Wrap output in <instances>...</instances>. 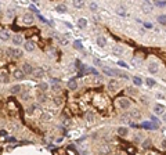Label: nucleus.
Masks as SVG:
<instances>
[{
    "label": "nucleus",
    "mask_w": 166,
    "mask_h": 155,
    "mask_svg": "<svg viewBox=\"0 0 166 155\" xmlns=\"http://www.w3.org/2000/svg\"><path fill=\"white\" fill-rule=\"evenodd\" d=\"M74 47H75V49H78V50H82L83 51V47H82V45H80V42H75L74 43Z\"/></svg>",
    "instance_id": "72a5a7b5"
},
{
    "label": "nucleus",
    "mask_w": 166,
    "mask_h": 155,
    "mask_svg": "<svg viewBox=\"0 0 166 155\" xmlns=\"http://www.w3.org/2000/svg\"><path fill=\"white\" fill-rule=\"evenodd\" d=\"M148 71H149V73H158V71H159V68H158V64H155V62L149 64Z\"/></svg>",
    "instance_id": "423d86ee"
},
{
    "label": "nucleus",
    "mask_w": 166,
    "mask_h": 155,
    "mask_svg": "<svg viewBox=\"0 0 166 155\" xmlns=\"http://www.w3.org/2000/svg\"><path fill=\"white\" fill-rule=\"evenodd\" d=\"M118 82H116V80H111V82H109L108 83V89L109 90H112V91H115L116 89H118Z\"/></svg>",
    "instance_id": "9b49d317"
},
{
    "label": "nucleus",
    "mask_w": 166,
    "mask_h": 155,
    "mask_svg": "<svg viewBox=\"0 0 166 155\" xmlns=\"http://www.w3.org/2000/svg\"><path fill=\"white\" fill-rule=\"evenodd\" d=\"M114 75H115V76H120L123 79H129L127 73H125V72H122V71H119V69H114Z\"/></svg>",
    "instance_id": "9d476101"
},
{
    "label": "nucleus",
    "mask_w": 166,
    "mask_h": 155,
    "mask_svg": "<svg viewBox=\"0 0 166 155\" xmlns=\"http://www.w3.org/2000/svg\"><path fill=\"white\" fill-rule=\"evenodd\" d=\"M54 102H55V104H57V105H60V104H62V100H61V98H54Z\"/></svg>",
    "instance_id": "a19ab883"
},
{
    "label": "nucleus",
    "mask_w": 166,
    "mask_h": 155,
    "mask_svg": "<svg viewBox=\"0 0 166 155\" xmlns=\"http://www.w3.org/2000/svg\"><path fill=\"white\" fill-rule=\"evenodd\" d=\"M0 39H2V40H9L10 33L7 32V31H2V32H0Z\"/></svg>",
    "instance_id": "f3484780"
},
{
    "label": "nucleus",
    "mask_w": 166,
    "mask_h": 155,
    "mask_svg": "<svg viewBox=\"0 0 166 155\" xmlns=\"http://www.w3.org/2000/svg\"><path fill=\"white\" fill-rule=\"evenodd\" d=\"M24 49H25L26 51H33L35 50V45L32 42H26L25 45H24Z\"/></svg>",
    "instance_id": "4468645a"
},
{
    "label": "nucleus",
    "mask_w": 166,
    "mask_h": 155,
    "mask_svg": "<svg viewBox=\"0 0 166 155\" xmlns=\"http://www.w3.org/2000/svg\"><path fill=\"white\" fill-rule=\"evenodd\" d=\"M21 71L24 72V75H26V73H28V75H31L32 72H33V68H32V65H31V64L25 62V64L22 65V69H21Z\"/></svg>",
    "instance_id": "f03ea898"
},
{
    "label": "nucleus",
    "mask_w": 166,
    "mask_h": 155,
    "mask_svg": "<svg viewBox=\"0 0 166 155\" xmlns=\"http://www.w3.org/2000/svg\"><path fill=\"white\" fill-rule=\"evenodd\" d=\"M39 89H40V91H43V93H44V91L48 89V85L46 82H42V83H39Z\"/></svg>",
    "instance_id": "bb28decb"
},
{
    "label": "nucleus",
    "mask_w": 166,
    "mask_h": 155,
    "mask_svg": "<svg viewBox=\"0 0 166 155\" xmlns=\"http://www.w3.org/2000/svg\"><path fill=\"white\" fill-rule=\"evenodd\" d=\"M156 97H158V98H161V100H163V98H165V96H163V94H161V93H159V94H156Z\"/></svg>",
    "instance_id": "a18cd8bd"
},
{
    "label": "nucleus",
    "mask_w": 166,
    "mask_h": 155,
    "mask_svg": "<svg viewBox=\"0 0 166 155\" xmlns=\"http://www.w3.org/2000/svg\"><path fill=\"white\" fill-rule=\"evenodd\" d=\"M9 76H7V75H0V82L2 83H9Z\"/></svg>",
    "instance_id": "7c9ffc66"
},
{
    "label": "nucleus",
    "mask_w": 166,
    "mask_h": 155,
    "mask_svg": "<svg viewBox=\"0 0 166 155\" xmlns=\"http://www.w3.org/2000/svg\"><path fill=\"white\" fill-rule=\"evenodd\" d=\"M21 55H22V51L21 50H14V57H21Z\"/></svg>",
    "instance_id": "c9c22d12"
},
{
    "label": "nucleus",
    "mask_w": 166,
    "mask_h": 155,
    "mask_svg": "<svg viewBox=\"0 0 166 155\" xmlns=\"http://www.w3.org/2000/svg\"><path fill=\"white\" fill-rule=\"evenodd\" d=\"M86 119H87V122H94V114L91 111H89L86 114Z\"/></svg>",
    "instance_id": "393cba45"
},
{
    "label": "nucleus",
    "mask_w": 166,
    "mask_h": 155,
    "mask_svg": "<svg viewBox=\"0 0 166 155\" xmlns=\"http://www.w3.org/2000/svg\"><path fill=\"white\" fill-rule=\"evenodd\" d=\"M51 89H53V91H60V90H61V86H60V85H53Z\"/></svg>",
    "instance_id": "e433bc0d"
},
{
    "label": "nucleus",
    "mask_w": 166,
    "mask_h": 155,
    "mask_svg": "<svg viewBox=\"0 0 166 155\" xmlns=\"http://www.w3.org/2000/svg\"><path fill=\"white\" fill-rule=\"evenodd\" d=\"M13 43H14V45H22L24 39H22L21 35H15V36L13 38Z\"/></svg>",
    "instance_id": "1a4fd4ad"
},
{
    "label": "nucleus",
    "mask_w": 166,
    "mask_h": 155,
    "mask_svg": "<svg viewBox=\"0 0 166 155\" xmlns=\"http://www.w3.org/2000/svg\"><path fill=\"white\" fill-rule=\"evenodd\" d=\"M118 105L122 109H127L129 107H130V101H129L127 98H119V100H118Z\"/></svg>",
    "instance_id": "f257e3e1"
},
{
    "label": "nucleus",
    "mask_w": 166,
    "mask_h": 155,
    "mask_svg": "<svg viewBox=\"0 0 166 155\" xmlns=\"http://www.w3.org/2000/svg\"><path fill=\"white\" fill-rule=\"evenodd\" d=\"M14 78L17 79V80H21V79L25 78V75H24V72H22L21 69H15L14 71Z\"/></svg>",
    "instance_id": "39448f33"
},
{
    "label": "nucleus",
    "mask_w": 166,
    "mask_h": 155,
    "mask_svg": "<svg viewBox=\"0 0 166 155\" xmlns=\"http://www.w3.org/2000/svg\"><path fill=\"white\" fill-rule=\"evenodd\" d=\"M145 82H147V85H148V86H154V85H155V80H154V79H151V78H148Z\"/></svg>",
    "instance_id": "f704fd0d"
},
{
    "label": "nucleus",
    "mask_w": 166,
    "mask_h": 155,
    "mask_svg": "<svg viewBox=\"0 0 166 155\" xmlns=\"http://www.w3.org/2000/svg\"><path fill=\"white\" fill-rule=\"evenodd\" d=\"M118 64H119L120 67H127V65H126V64H125V62H122V61H119V62H118Z\"/></svg>",
    "instance_id": "49530a36"
},
{
    "label": "nucleus",
    "mask_w": 166,
    "mask_h": 155,
    "mask_svg": "<svg viewBox=\"0 0 166 155\" xmlns=\"http://www.w3.org/2000/svg\"><path fill=\"white\" fill-rule=\"evenodd\" d=\"M21 89H22V87L19 85H15V86H13L10 89V91H11V94H19V93H21Z\"/></svg>",
    "instance_id": "f8f14e48"
},
{
    "label": "nucleus",
    "mask_w": 166,
    "mask_h": 155,
    "mask_svg": "<svg viewBox=\"0 0 166 155\" xmlns=\"http://www.w3.org/2000/svg\"><path fill=\"white\" fill-rule=\"evenodd\" d=\"M143 11H144V13H149V11H151V4H149L148 2L143 3Z\"/></svg>",
    "instance_id": "6ab92c4d"
},
{
    "label": "nucleus",
    "mask_w": 166,
    "mask_h": 155,
    "mask_svg": "<svg viewBox=\"0 0 166 155\" xmlns=\"http://www.w3.org/2000/svg\"><path fill=\"white\" fill-rule=\"evenodd\" d=\"M78 26L79 28H86L87 26V19L86 18H79V21H78Z\"/></svg>",
    "instance_id": "2eb2a0df"
},
{
    "label": "nucleus",
    "mask_w": 166,
    "mask_h": 155,
    "mask_svg": "<svg viewBox=\"0 0 166 155\" xmlns=\"http://www.w3.org/2000/svg\"><path fill=\"white\" fill-rule=\"evenodd\" d=\"M22 19H24V22H25L26 25H31V24L33 22V15H32V14H25Z\"/></svg>",
    "instance_id": "20e7f679"
},
{
    "label": "nucleus",
    "mask_w": 166,
    "mask_h": 155,
    "mask_svg": "<svg viewBox=\"0 0 166 155\" xmlns=\"http://www.w3.org/2000/svg\"><path fill=\"white\" fill-rule=\"evenodd\" d=\"M158 21H159L161 25H165V24H166V17H165V14L159 15V17H158Z\"/></svg>",
    "instance_id": "c85d7f7f"
},
{
    "label": "nucleus",
    "mask_w": 166,
    "mask_h": 155,
    "mask_svg": "<svg viewBox=\"0 0 166 155\" xmlns=\"http://www.w3.org/2000/svg\"><path fill=\"white\" fill-rule=\"evenodd\" d=\"M72 4H74L76 9H83V7H84V3L83 2H79V0H74V2H72Z\"/></svg>",
    "instance_id": "aec40b11"
},
{
    "label": "nucleus",
    "mask_w": 166,
    "mask_h": 155,
    "mask_svg": "<svg viewBox=\"0 0 166 155\" xmlns=\"http://www.w3.org/2000/svg\"><path fill=\"white\" fill-rule=\"evenodd\" d=\"M116 14L122 15V17H125V15H127V13H126V10H125L123 7H118V9H116Z\"/></svg>",
    "instance_id": "a878e982"
},
{
    "label": "nucleus",
    "mask_w": 166,
    "mask_h": 155,
    "mask_svg": "<svg viewBox=\"0 0 166 155\" xmlns=\"http://www.w3.org/2000/svg\"><path fill=\"white\" fill-rule=\"evenodd\" d=\"M112 51H114L115 54H118V55H119V54H122V53H123V49H122L120 46H115L114 49H112Z\"/></svg>",
    "instance_id": "cd10ccee"
},
{
    "label": "nucleus",
    "mask_w": 166,
    "mask_h": 155,
    "mask_svg": "<svg viewBox=\"0 0 166 155\" xmlns=\"http://www.w3.org/2000/svg\"><path fill=\"white\" fill-rule=\"evenodd\" d=\"M93 62H94V64H96V65H98V67H101V68H103V67H105V65H104V64H103V62H101V61H100V60H98V58H94V60H93Z\"/></svg>",
    "instance_id": "473e14b6"
},
{
    "label": "nucleus",
    "mask_w": 166,
    "mask_h": 155,
    "mask_svg": "<svg viewBox=\"0 0 166 155\" xmlns=\"http://www.w3.org/2000/svg\"><path fill=\"white\" fill-rule=\"evenodd\" d=\"M6 15H7V18H14V10L13 9H10V10H7V13H6Z\"/></svg>",
    "instance_id": "2f4dec72"
},
{
    "label": "nucleus",
    "mask_w": 166,
    "mask_h": 155,
    "mask_svg": "<svg viewBox=\"0 0 166 155\" xmlns=\"http://www.w3.org/2000/svg\"><path fill=\"white\" fill-rule=\"evenodd\" d=\"M103 72H104L105 75H108V76H115V75H114V71L109 69L108 67H103Z\"/></svg>",
    "instance_id": "a211bd4d"
},
{
    "label": "nucleus",
    "mask_w": 166,
    "mask_h": 155,
    "mask_svg": "<svg viewBox=\"0 0 166 155\" xmlns=\"http://www.w3.org/2000/svg\"><path fill=\"white\" fill-rule=\"evenodd\" d=\"M148 147H151V140H145L144 141V148H148Z\"/></svg>",
    "instance_id": "ea45409f"
},
{
    "label": "nucleus",
    "mask_w": 166,
    "mask_h": 155,
    "mask_svg": "<svg viewBox=\"0 0 166 155\" xmlns=\"http://www.w3.org/2000/svg\"><path fill=\"white\" fill-rule=\"evenodd\" d=\"M60 42H61V45H62V46H67V45H68V40H67V39H61Z\"/></svg>",
    "instance_id": "37998d69"
},
{
    "label": "nucleus",
    "mask_w": 166,
    "mask_h": 155,
    "mask_svg": "<svg viewBox=\"0 0 166 155\" xmlns=\"http://www.w3.org/2000/svg\"><path fill=\"white\" fill-rule=\"evenodd\" d=\"M154 111H155V114L162 115V114H165V107H163V105H161V104H156V105H155V108H154Z\"/></svg>",
    "instance_id": "6e6552de"
},
{
    "label": "nucleus",
    "mask_w": 166,
    "mask_h": 155,
    "mask_svg": "<svg viewBox=\"0 0 166 155\" xmlns=\"http://www.w3.org/2000/svg\"><path fill=\"white\" fill-rule=\"evenodd\" d=\"M130 116L134 118V119H139V118L141 116V114H140L137 109H133V111H130Z\"/></svg>",
    "instance_id": "5701e85b"
},
{
    "label": "nucleus",
    "mask_w": 166,
    "mask_h": 155,
    "mask_svg": "<svg viewBox=\"0 0 166 155\" xmlns=\"http://www.w3.org/2000/svg\"><path fill=\"white\" fill-rule=\"evenodd\" d=\"M55 10H57L58 13H67V7H65V4H58L57 7H55Z\"/></svg>",
    "instance_id": "b1692460"
},
{
    "label": "nucleus",
    "mask_w": 166,
    "mask_h": 155,
    "mask_svg": "<svg viewBox=\"0 0 166 155\" xmlns=\"http://www.w3.org/2000/svg\"><path fill=\"white\" fill-rule=\"evenodd\" d=\"M156 6H158V7H165L166 3H165V2H156Z\"/></svg>",
    "instance_id": "79ce46f5"
},
{
    "label": "nucleus",
    "mask_w": 166,
    "mask_h": 155,
    "mask_svg": "<svg viewBox=\"0 0 166 155\" xmlns=\"http://www.w3.org/2000/svg\"><path fill=\"white\" fill-rule=\"evenodd\" d=\"M6 53L9 54V55H11V57H14V49H7Z\"/></svg>",
    "instance_id": "58836bf2"
},
{
    "label": "nucleus",
    "mask_w": 166,
    "mask_h": 155,
    "mask_svg": "<svg viewBox=\"0 0 166 155\" xmlns=\"http://www.w3.org/2000/svg\"><path fill=\"white\" fill-rule=\"evenodd\" d=\"M76 87H78V83H76L75 80H69V82H68V89L76 90Z\"/></svg>",
    "instance_id": "412c9836"
},
{
    "label": "nucleus",
    "mask_w": 166,
    "mask_h": 155,
    "mask_svg": "<svg viewBox=\"0 0 166 155\" xmlns=\"http://www.w3.org/2000/svg\"><path fill=\"white\" fill-rule=\"evenodd\" d=\"M127 93H129V94H136V90H133V89H127Z\"/></svg>",
    "instance_id": "c03bdc74"
},
{
    "label": "nucleus",
    "mask_w": 166,
    "mask_h": 155,
    "mask_svg": "<svg viewBox=\"0 0 166 155\" xmlns=\"http://www.w3.org/2000/svg\"><path fill=\"white\" fill-rule=\"evenodd\" d=\"M116 133H118L120 137H126V136H127V133H129V130H127V128H118Z\"/></svg>",
    "instance_id": "0eeeda50"
},
{
    "label": "nucleus",
    "mask_w": 166,
    "mask_h": 155,
    "mask_svg": "<svg viewBox=\"0 0 166 155\" xmlns=\"http://www.w3.org/2000/svg\"><path fill=\"white\" fill-rule=\"evenodd\" d=\"M97 45H98L100 47H104L105 45H107V39H105V38H103V36L97 38Z\"/></svg>",
    "instance_id": "dca6fc26"
},
{
    "label": "nucleus",
    "mask_w": 166,
    "mask_h": 155,
    "mask_svg": "<svg viewBox=\"0 0 166 155\" xmlns=\"http://www.w3.org/2000/svg\"><path fill=\"white\" fill-rule=\"evenodd\" d=\"M38 100L40 102H46L47 101V96L43 93V91H38Z\"/></svg>",
    "instance_id": "ddd939ff"
},
{
    "label": "nucleus",
    "mask_w": 166,
    "mask_h": 155,
    "mask_svg": "<svg viewBox=\"0 0 166 155\" xmlns=\"http://www.w3.org/2000/svg\"><path fill=\"white\" fill-rule=\"evenodd\" d=\"M107 152H109V147L107 144H103L100 147V154H107Z\"/></svg>",
    "instance_id": "4be33fe9"
},
{
    "label": "nucleus",
    "mask_w": 166,
    "mask_h": 155,
    "mask_svg": "<svg viewBox=\"0 0 166 155\" xmlns=\"http://www.w3.org/2000/svg\"><path fill=\"white\" fill-rule=\"evenodd\" d=\"M133 82H134V85H136V86H140L141 83H143V80H141V78H140V76H134V78H133Z\"/></svg>",
    "instance_id": "c756f323"
},
{
    "label": "nucleus",
    "mask_w": 166,
    "mask_h": 155,
    "mask_svg": "<svg viewBox=\"0 0 166 155\" xmlns=\"http://www.w3.org/2000/svg\"><path fill=\"white\" fill-rule=\"evenodd\" d=\"M90 9H91V11H97V9H98V6H97L96 3H90Z\"/></svg>",
    "instance_id": "4c0bfd02"
},
{
    "label": "nucleus",
    "mask_w": 166,
    "mask_h": 155,
    "mask_svg": "<svg viewBox=\"0 0 166 155\" xmlns=\"http://www.w3.org/2000/svg\"><path fill=\"white\" fill-rule=\"evenodd\" d=\"M32 75H33V78L40 79V78H43V76H44V71H43L42 68H36V69H33Z\"/></svg>",
    "instance_id": "7ed1b4c3"
}]
</instances>
